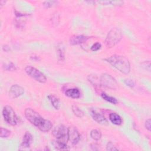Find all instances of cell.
<instances>
[{
    "label": "cell",
    "instance_id": "cell-29",
    "mask_svg": "<svg viewBox=\"0 0 151 151\" xmlns=\"http://www.w3.org/2000/svg\"><path fill=\"white\" fill-rule=\"evenodd\" d=\"M145 126L148 131H149V132L150 131V130H151V120H150V119H148L146 120V122L145 123Z\"/></svg>",
    "mask_w": 151,
    "mask_h": 151
},
{
    "label": "cell",
    "instance_id": "cell-20",
    "mask_svg": "<svg viewBox=\"0 0 151 151\" xmlns=\"http://www.w3.org/2000/svg\"><path fill=\"white\" fill-rule=\"evenodd\" d=\"M97 2L101 5H120L123 4V1H100Z\"/></svg>",
    "mask_w": 151,
    "mask_h": 151
},
{
    "label": "cell",
    "instance_id": "cell-9",
    "mask_svg": "<svg viewBox=\"0 0 151 151\" xmlns=\"http://www.w3.org/2000/svg\"><path fill=\"white\" fill-rule=\"evenodd\" d=\"M90 112L93 120H94L98 123L101 124H105L107 123V120L102 112L95 109H90Z\"/></svg>",
    "mask_w": 151,
    "mask_h": 151
},
{
    "label": "cell",
    "instance_id": "cell-1",
    "mask_svg": "<svg viewBox=\"0 0 151 151\" xmlns=\"http://www.w3.org/2000/svg\"><path fill=\"white\" fill-rule=\"evenodd\" d=\"M24 114L26 119L41 132H47L51 129L52 126L51 122L47 119H44L38 113L31 108L25 109Z\"/></svg>",
    "mask_w": 151,
    "mask_h": 151
},
{
    "label": "cell",
    "instance_id": "cell-2",
    "mask_svg": "<svg viewBox=\"0 0 151 151\" xmlns=\"http://www.w3.org/2000/svg\"><path fill=\"white\" fill-rule=\"evenodd\" d=\"M104 60L123 74H128L130 71V62L124 56L120 55H113L107 58H105Z\"/></svg>",
    "mask_w": 151,
    "mask_h": 151
},
{
    "label": "cell",
    "instance_id": "cell-22",
    "mask_svg": "<svg viewBox=\"0 0 151 151\" xmlns=\"http://www.w3.org/2000/svg\"><path fill=\"white\" fill-rule=\"evenodd\" d=\"M54 147L58 150H67V149H68L67 143H62V142H58L57 140H55V142L54 143Z\"/></svg>",
    "mask_w": 151,
    "mask_h": 151
},
{
    "label": "cell",
    "instance_id": "cell-26",
    "mask_svg": "<svg viewBox=\"0 0 151 151\" xmlns=\"http://www.w3.org/2000/svg\"><path fill=\"white\" fill-rule=\"evenodd\" d=\"M101 44L100 42H97L94 44H93V45L91 47V50L92 51H97L99 50L101 48Z\"/></svg>",
    "mask_w": 151,
    "mask_h": 151
},
{
    "label": "cell",
    "instance_id": "cell-13",
    "mask_svg": "<svg viewBox=\"0 0 151 151\" xmlns=\"http://www.w3.org/2000/svg\"><path fill=\"white\" fill-rule=\"evenodd\" d=\"M65 94V96L73 99H78L80 96V92L78 88H72L66 90Z\"/></svg>",
    "mask_w": 151,
    "mask_h": 151
},
{
    "label": "cell",
    "instance_id": "cell-27",
    "mask_svg": "<svg viewBox=\"0 0 151 151\" xmlns=\"http://www.w3.org/2000/svg\"><path fill=\"white\" fill-rule=\"evenodd\" d=\"M106 149L107 150H118L119 149L115 146L113 143L109 142L106 146Z\"/></svg>",
    "mask_w": 151,
    "mask_h": 151
},
{
    "label": "cell",
    "instance_id": "cell-6",
    "mask_svg": "<svg viewBox=\"0 0 151 151\" xmlns=\"http://www.w3.org/2000/svg\"><path fill=\"white\" fill-rule=\"evenodd\" d=\"M25 71L28 76L39 83H44L47 81L45 76L40 70L32 66L27 65L25 68Z\"/></svg>",
    "mask_w": 151,
    "mask_h": 151
},
{
    "label": "cell",
    "instance_id": "cell-25",
    "mask_svg": "<svg viewBox=\"0 0 151 151\" xmlns=\"http://www.w3.org/2000/svg\"><path fill=\"white\" fill-rule=\"evenodd\" d=\"M57 3H58V2L56 1H46L43 2L42 4L44 7L48 8L54 5H57Z\"/></svg>",
    "mask_w": 151,
    "mask_h": 151
},
{
    "label": "cell",
    "instance_id": "cell-16",
    "mask_svg": "<svg viewBox=\"0 0 151 151\" xmlns=\"http://www.w3.org/2000/svg\"><path fill=\"white\" fill-rule=\"evenodd\" d=\"M57 54L58 55L59 61H64L65 59L64 49L63 46L61 44H59L57 47Z\"/></svg>",
    "mask_w": 151,
    "mask_h": 151
},
{
    "label": "cell",
    "instance_id": "cell-24",
    "mask_svg": "<svg viewBox=\"0 0 151 151\" xmlns=\"http://www.w3.org/2000/svg\"><path fill=\"white\" fill-rule=\"evenodd\" d=\"M11 134V132L5 129V128H3V127H1V137L2 138H6L10 136Z\"/></svg>",
    "mask_w": 151,
    "mask_h": 151
},
{
    "label": "cell",
    "instance_id": "cell-8",
    "mask_svg": "<svg viewBox=\"0 0 151 151\" xmlns=\"http://www.w3.org/2000/svg\"><path fill=\"white\" fill-rule=\"evenodd\" d=\"M80 134L76 127L71 126L68 128V140L73 144L76 145L80 140Z\"/></svg>",
    "mask_w": 151,
    "mask_h": 151
},
{
    "label": "cell",
    "instance_id": "cell-14",
    "mask_svg": "<svg viewBox=\"0 0 151 151\" xmlns=\"http://www.w3.org/2000/svg\"><path fill=\"white\" fill-rule=\"evenodd\" d=\"M109 120L113 124L116 125H120L123 122L122 117L116 113H111L109 114Z\"/></svg>",
    "mask_w": 151,
    "mask_h": 151
},
{
    "label": "cell",
    "instance_id": "cell-30",
    "mask_svg": "<svg viewBox=\"0 0 151 151\" xmlns=\"http://www.w3.org/2000/svg\"><path fill=\"white\" fill-rule=\"evenodd\" d=\"M30 58H31V60H32L33 61H39L41 60V58L39 56H38L37 55H35V54L31 55Z\"/></svg>",
    "mask_w": 151,
    "mask_h": 151
},
{
    "label": "cell",
    "instance_id": "cell-10",
    "mask_svg": "<svg viewBox=\"0 0 151 151\" xmlns=\"http://www.w3.org/2000/svg\"><path fill=\"white\" fill-rule=\"evenodd\" d=\"M24 93V89L21 86L18 84L12 85L9 91V97L11 99H14L18 97L23 94Z\"/></svg>",
    "mask_w": 151,
    "mask_h": 151
},
{
    "label": "cell",
    "instance_id": "cell-11",
    "mask_svg": "<svg viewBox=\"0 0 151 151\" xmlns=\"http://www.w3.org/2000/svg\"><path fill=\"white\" fill-rule=\"evenodd\" d=\"M90 37L85 35H73L70 38V44L71 45H78L86 42Z\"/></svg>",
    "mask_w": 151,
    "mask_h": 151
},
{
    "label": "cell",
    "instance_id": "cell-19",
    "mask_svg": "<svg viewBox=\"0 0 151 151\" xmlns=\"http://www.w3.org/2000/svg\"><path fill=\"white\" fill-rule=\"evenodd\" d=\"M88 80L95 87L100 86V79H99L96 76L94 75H89L87 77Z\"/></svg>",
    "mask_w": 151,
    "mask_h": 151
},
{
    "label": "cell",
    "instance_id": "cell-23",
    "mask_svg": "<svg viewBox=\"0 0 151 151\" xmlns=\"http://www.w3.org/2000/svg\"><path fill=\"white\" fill-rule=\"evenodd\" d=\"M3 68L7 71H15L17 70V67L16 65L12 62L8 63L7 64H4L3 65Z\"/></svg>",
    "mask_w": 151,
    "mask_h": 151
},
{
    "label": "cell",
    "instance_id": "cell-21",
    "mask_svg": "<svg viewBox=\"0 0 151 151\" xmlns=\"http://www.w3.org/2000/svg\"><path fill=\"white\" fill-rule=\"evenodd\" d=\"M101 97L106 101L109 102V103H111L112 104H116L117 103V100L114 98V97H111V96H108L107 94H106L105 93H102L101 94Z\"/></svg>",
    "mask_w": 151,
    "mask_h": 151
},
{
    "label": "cell",
    "instance_id": "cell-12",
    "mask_svg": "<svg viewBox=\"0 0 151 151\" xmlns=\"http://www.w3.org/2000/svg\"><path fill=\"white\" fill-rule=\"evenodd\" d=\"M32 139V136L29 132H26L23 136L22 143L20 147L22 148H28L29 147Z\"/></svg>",
    "mask_w": 151,
    "mask_h": 151
},
{
    "label": "cell",
    "instance_id": "cell-4",
    "mask_svg": "<svg viewBox=\"0 0 151 151\" xmlns=\"http://www.w3.org/2000/svg\"><path fill=\"white\" fill-rule=\"evenodd\" d=\"M2 116L4 120L9 124L15 126L19 122V118L10 106H5L2 110Z\"/></svg>",
    "mask_w": 151,
    "mask_h": 151
},
{
    "label": "cell",
    "instance_id": "cell-18",
    "mask_svg": "<svg viewBox=\"0 0 151 151\" xmlns=\"http://www.w3.org/2000/svg\"><path fill=\"white\" fill-rule=\"evenodd\" d=\"M71 109H72V111H73V113L74 114V115L76 116H77V117L81 118L84 116V113L83 112V111L76 104L72 105Z\"/></svg>",
    "mask_w": 151,
    "mask_h": 151
},
{
    "label": "cell",
    "instance_id": "cell-28",
    "mask_svg": "<svg viewBox=\"0 0 151 151\" xmlns=\"http://www.w3.org/2000/svg\"><path fill=\"white\" fill-rule=\"evenodd\" d=\"M124 83L129 87H131V88H133L135 86V83L134 82V81L133 80H131V79H126L124 80Z\"/></svg>",
    "mask_w": 151,
    "mask_h": 151
},
{
    "label": "cell",
    "instance_id": "cell-5",
    "mask_svg": "<svg viewBox=\"0 0 151 151\" xmlns=\"http://www.w3.org/2000/svg\"><path fill=\"white\" fill-rule=\"evenodd\" d=\"M54 137H55L56 140L67 143L68 140V128L63 124L56 126L52 132Z\"/></svg>",
    "mask_w": 151,
    "mask_h": 151
},
{
    "label": "cell",
    "instance_id": "cell-7",
    "mask_svg": "<svg viewBox=\"0 0 151 151\" xmlns=\"http://www.w3.org/2000/svg\"><path fill=\"white\" fill-rule=\"evenodd\" d=\"M100 86L109 89H116L118 87V84L116 79L111 75L103 73L101 75L100 78Z\"/></svg>",
    "mask_w": 151,
    "mask_h": 151
},
{
    "label": "cell",
    "instance_id": "cell-3",
    "mask_svg": "<svg viewBox=\"0 0 151 151\" xmlns=\"http://www.w3.org/2000/svg\"><path fill=\"white\" fill-rule=\"evenodd\" d=\"M122 38V33L119 28H114L109 31L106 39L105 44L107 48L114 47Z\"/></svg>",
    "mask_w": 151,
    "mask_h": 151
},
{
    "label": "cell",
    "instance_id": "cell-17",
    "mask_svg": "<svg viewBox=\"0 0 151 151\" xmlns=\"http://www.w3.org/2000/svg\"><path fill=\"white\" fill-rule=\"evenodd\" d=\"M90 136L94 140H99L101 137V133L98 129H93L90 132Z\"/></svg>",
    "mask_w": 151,
    "mask_h": 151
},
{
    "label": "cell",
    "instance_id": "cell-15",
    "mask_svg": "<svg viewBox=\"0 0 151 151\" xmlns=\"http://www.w3.org/2000/svg\"><path fill=\"white\" fill-rule=\"evenodd\" d=\"M51 104L55 110H58L60 107V101L59 99L54 94H50L47 96Z\"/></svg>",
    "mask_w": 151,
    "mask_h": 151
}]
</instances>
